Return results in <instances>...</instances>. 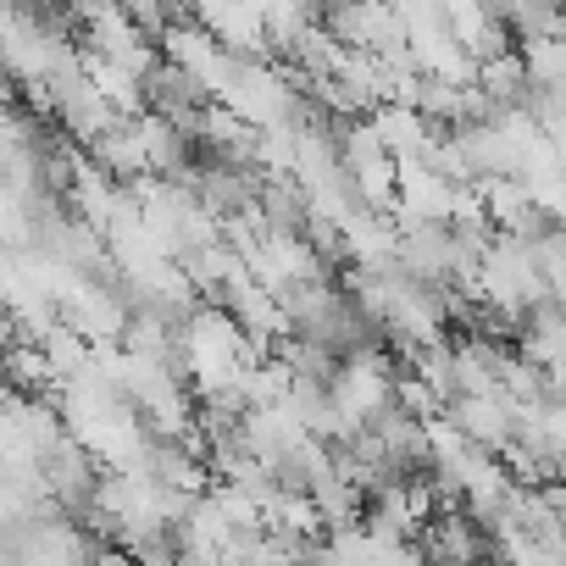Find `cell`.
Segmentation results:
<instances>
[{"instance_id":"1","label":"cell","mask_w":566,"mask_h":566,"mask_svg":"<svg viewBox=\"0 0 566 566\" xmlns=\"http://www.w3.org/2000/svg\"><path fill=\"white\" fill-rule=\"evenodd\" d=\"M395 384H400L395 361H389L378 345H367V350H356V356L339 361L328 395H334V411L361 433V428H373L384 411H395Z\"/></svg>"},{"instance_id":"2","label":"cell","mask_w":566,"mask_h":566,"mask_svg":"<svg viewBox=\"0 0 566 566\" xmlns=\"http://www.w3.org/2000/svg\"><path fill=\"white\" fill-rule=\"evenodd\" d=\"M450 422L478 444V450H505L511 439H516V400L505 395V389H494V395H455L450 400Z\"/></svg>"},{"instance_id":"3","label":"cell","mask_w":566,"mask_h":566,"mask_svg":"<svg viewBox=\"0 0 566 566\" xmlns=\"http://www.w3.org/2000/svg\"><path fill=\"white\" fill-rule=\"evenodd\" d=\"M395 411H406V417H417V422H433V417L450 411V400H444L422 373H400V384H395Z\"/></svg>"},{"instance_id":"4","label":"cell","mask_w":566,"mask_h":566,"mask_svg":"<svg viewBox=\"0 0 566 566\" xmlns=\"http://www.w3.org/2000/svg\"><path fill=\"white\" fill-rule=\"evenodd\" d=\"M90 566H139V555L128 549V544H117V538H101L95 544V560Z\"/></svg>"},{"instance_id":"5","label":"cell","mask_w":566,"mask_h":566,"mask_svg":"<svg viewBox=\"0 0 566 566\" xmlns=\"http://www.w3.org/2000/svg\"><path fill=\"white\" fill-rule=\"evenodd\" d=\"M555 483H560V489H566V455H560V467H555Z\"/></svg>"}]
</instances>
